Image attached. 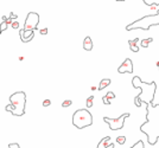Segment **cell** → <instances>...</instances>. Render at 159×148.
Returning a JSON list of instances; mask_svg holds the SVG:
<instances>
[{
	"label": "cell",
	"mask_w": 159,
	"mask_h": 148,
	"mask_svg": "<svg viewBox=\"0 0 159 148\" xmlns=\"http://www.w3.org/2000/svg\"><path fill=\"white\" fill-rule=\"evenodd\" d=\"M26 95L24 91H17L10 96V104L6 105V110L14 116H22L25 114Z\"/></svg>",
	"instance_id": "cell-1"
},
{
	"label": "cell",
	"mask_w": 159,
	"mask_h": 148,
	"mask_svg": "<svg viewBox=\"0 0 159 148\" xmlns=\"http://www.w3.org/2000/svg\"><path fill=\"white\" fill-rule=\"evenodd\" d=\"M72 124L78 129H83L85 127L93 124V116L87 109H78L74 113Z\"/></svg>",
	"instance_id": "cell-2"
},
{
	"label": "cell",
	"mask_w": 159,
	"mask_h": 148,
	"mask_svg": "<svg viewBox=\"0 0 159 148\" xmlns=\"http://www.w3.org/2000/svg\"><path fill=\"white\" fill-rule=\"evenodd\" d=\"M127 117H129V114H128V113H125V114H122V115H121L120 117H118V119L103 117V121L108 123L109 128H110L112 130H119V129H121L122 127H124L125 119H127Z\"/></svg>",
	"instance_id": "cell-3"
},
{
	"label": "cell",
	"mask_w": 159,
	"mask_h": 148,
	"mask_svg": "<svg viewBox=\"0 0 159 148\" xmlns=\"http://www.w3.org/2000/svg\"><path fill=\"white\" fill-rule=\"evenodd\" d=\"M38 23H39L38 13L30 12V13H28V17H26L25 24H24V30H26V31H34L35 29H37Z\"/></svg>",
	"instance_id": "cell-4"
},
{
	"label": "cell",
	"mask_w": 159,
	"mask_h": 148,
	"mask_svg": "<svg viewBox=\"0 0 159 148\" xmlns=\"http://www.w3.org/2000/svg\"><path fill=\"white\" fill-rule=\"evenodd\" d=\"M118 71L120 73H125V72H128V73H132L133 72V63H132V60L129 58H126L124 60V63L119 66Z\"/></svg>",
	"instance_id": "cell-5"
},
{
	"label": "cell",
	"mask_w": 159,
	"mask_h": 148,
	"mask_svg": "<svg viewBox=\"0 0 159 148\" xmlns=\"http://www.w3.org/2000/svg\"><path fill=\"white\" fill-rule=\"evenodd\" d=\"M19 33H20V38L24 43H28L30 40H32V38L35 37V32L34 31H26V30H19Z\"/></svg>",
	"instance_id": "cell-6"
},
{
	"label": "cell",
	"mask_w": 159,
	"mask_h": 148,
	"mask_svg": "<svg viewBox=\"0 0 159 148\" xmlns=\"http://www.w3.org/2000/svg\"><path fill=\"white\" fill-rule=\"evenodd\" d=\"M110 140V138L109 136H106V138H103L100 142H99V145H97V148H114V145L113 143H110V145H108V141Z\"/></svg>",
	"instance_id": "cell-7"
},
{
	"label": "cell",
	"mask_w": 159,
	"mask_h": 148,
	"mask_svg": "<svg viewBox=\"0 0 159 148\" xmlns=\"http://www.w3.org/2000/svg\"><path fill=\"white\" fill-rule=\"evenodd\" d=\"M93 40L90 37H85L84 38V42H83V49L84 50H87V51H90L93 49Z\"/></svg>",
	"instance_id": "cell-8"
},
{
	"label": "cell",
	"mask_w": 159,
	"mask_h": 148,
	"mask_svg": "<svg viewBox=\"0 0 159 148\" xmlns=\"http://www.w3.org/2000/svg\"><path fill=\"white\" fill-rule=\"evenodd\" d=\"M138 42H139V38H134V39H132V40H129V46H131V50L133 51V52H138L139 51V46L137 45L138 44Z\"/></svg>",
	"instance_id": "cell-9"
},
{
	"label": "cell",
	"mask_w": 159,
	"mask_h": 148,
	"mask_svg": "<svg viewBox=\"0 0 159 148\" xmlns=\"http://www.w3.org/2000/svg\"><path fill=\"white\" fill-rule=\"evenodd\" d=\"M109 84H110V79H109V78H104V79H102L101 82H100V85H99V90L104 89L106 86H108Z\"/></svg>",
	"instance_id": "cell-10"
},
{
	"label": "cell",
	"mask_w": 159,
	"mask_h": 148,
	"mask_svg": "<svg viewBox=\"0 0 159 148\" xmlns=\"http://www.w3.org/2000/svg\"><path fill=\"white\" fill-rule=\"evenodd\" d=\"M6 17H3V22H1V24H0V31L1 32H4L6 29H7V26H9V23L6 22Z\"/></svg>",
	"instance_id": "cell-11"
},
{
	"label": "cell",
	"mask_w": 159,
	"mask_h": 148,
	"mask_svg": "<svg viewBox=\"0 0 159 148\" xmlns=\"http://www.w3.org/2000/svg\"><path fill=\"white\" fill-rule=\"evenodd\" d=\"M153 42V38H147V39H143L141 40V48H148V44Z\"/></svg>",
	"instance_id": "cell-12"
},
{
	"label": "cell",
	"mask_w": 159,
	"mask_h": 148,
	"mask_svg": "<svg viewBox=\"0 0 159 148\" xmlns=\"http://www.w3.org/2000/svg\"><path fill=\"white\" fill-rule=\"evenodd\" d=\"M93 103H94V95H91L87 98V108H91Z\"/></svg>",
	"instance_id": "cell-13"
},
{
	"label": "cell",
	"mask_w": 159,
	"mask_h": 148,
	"mask_svg": "<svg viewBox=\"0 0 159 148\" xmlns=\"http://www.w3.org/2000/svg\"><path fill=\"white\" fill-rule=\"evenodd\" d=\"M131 148H145V146H144V142L140 140V141H138V142L134 146H132Z\"/></svg>",
	"instance_id": "cell-14"
},
{
	"label": "cell",
	"mask_w": 159,
	"mask_h": 148,
	"mask_svg": "<svg viewBox=\"0 0 159 148\" xmlns=\"http://www.w3.org/2000/svg\"><path fill=\"white\" fill-rule=\"evenodd\" d=\"M71 104H72V101L71 100H67V101H63L62 107H63V108H65V107H70Z\"/></svg>",
	"instance_id": "cell-15"
},
{
	"label": "cell",
	"mask_w": 159,
	"mask_h": 148,
	"mask_svg": "<svg viewBox=\"0 0 159 148\" xmlns=\"http://www.w3.org/2000/svg\"><path fill=\"white\" fill-rule=\"evenodd\" d=\"M116 142H119L120 145H124L126 142V138L125 136H118L116 138Z\"/></svg>",
	"instance_id": "cell-16"
},
{
	"label": "cell",
	"mask_w": 159,
	"mask_h": 148,
	"mask_svg": "<svg viewBox=\"0 0 159 148\" xmlns=\"http://www.w3.org/2000/svg\"><path fill=\"white\" fill-rule=\"evenodd\" d=\"M102 101H103V104H106V105H109L110 104V100L107 98V96H106V95L102 97Z\"/></svg>",
	"instance_id": "cell-17"
},
{
	"label": "cell",
	"mask_w": 159,
	"mask_h": 148,
	"mask_svg": "<svg viewBox=\"0 0 159 148\" xmlns=\"http://www.w3.org/2000/svg\"><path fill=\"white\" fill-rule=\"evenodd\" d=\"M106 96H107V98L112 100V98H115V94H114L113 91H109V92H108V94H107V95H106Z\"/></svg>",
	"instance_id": "cell-18"
},
{
	"label": "cell",
	"mask_w": 159,
	"mask_h": 148,
	"mask_svg": "<svg viewBox=\"0 0 159 148\" xmlns=\"http://www.w3.org/2000/svg\"><path fill=\"white\" fill-rule=\"evenodd\" d=\"M12 29L18 30V29H19V22H17V20H16V22H13V23H12Z\"/></svg>",
	"instance_id": "cell-19"
},
{
	"label": "cell",
	"mask_w": 159,
	"mask_h": 148,
	"mask_svg": "<svg viewBox=\"0 0 159 148\" xmlns=\"http://www.w3.org/2000/svg\"><path fill=\"white\" fill-rule=\"evenodd\" d=\"M141 103H143V102L140 101V98H139V96H137V97H135V105H137V107H140Z\"/></svg>",
	"instance_id": "cell-20"
},
{
	"label": "cell",
	"mask_w": 159,
	"mask_h": 148,
	"mask_svg": "<svg viewBox=\"0 0 159 148\" xmlns=\"http://www.w3.org/2000/svg\"><path fill=\"white\" fill-rule=\"evenodd\" d=\"M50 104H51V101H50V100H44V101H43V105H44V107H49Z\"/></svg>",
	"instance_id": "cell-21"
},
{
	"label": "cell",
	"mask_w": 159,
	"mask_h": 148,
	"mask_svg": "<svg viewBox=\"0 0 159 148\" xmlns=\"http://www.w3.org/2000/svg\"><path fill=\"white\" fill-rule=\"evenodd\" d=\"M9 148H20V147H19L18 143H10L9 145Z\"/></svg>",
	"instance_id": "cell-22"
},
{
	"label": "cell",
	"mask_w": 159,
	"mask_h": 148,
	"mask_svg": "<svg viewBox=\"0 0 159 148\" xmlns=\"http://www.w3.org/2000/svg\"><path fill=\"white\" fill-rule=\"evenodd\" d=\"M39 32H41V35H48V29H42Z\"/></svg>",
	"instance_id": "cell-23"
},
{
	"label": "cell",
	"mask_w": 159,
	"mask_h": 148,
	"mask_svg": "<svg viewBox=\"0 0 159 148\" xmlns=\"http://www.w3.org/2000/svg\"><path fill=\"white\" fill-rule=\"evenodd\" d=\"M10 18H12V19H18V17L14 14V13H11V17Z\"/></svg>",
	"instance_id": "cell-24"
},
{
	"label": "cell",
	"mask_w": 159,
	"mask_h": 148,
	"mask_svg": "<svg viewBox=\"0 0 159 148\" xmlns=\"http://www.w3.org/2000/svg\"><path fill=\"white\" fill-rule=\"evenodd\" d=\"M91 90L94 91V90H99V88H96V86H91Z\"/></svg>",
	"instance_id": "cell-25"
},
{
	"label": "cell",
	"mask_w": 159,
	"mask_h": 148,
	"mask_svg": "<svg viewBox=\"0 0 159 148\" xmlns=\"http://www.w3.org/2000/svg\"><path fill=\"white\" fill-rule=\"evenodd\" d=\"M116 1H125V0H116Z\"/></svg>",
	"instance_id": "cell-26"
},
{
	"label": "cell",
	"mask_w": 159,
	"mask_h": 148,
	"mask_svg": "<svg viewBox=\"0 0 159 148\" xmlns=\"http://www.w3.org/2000/svg\"><path fill=\"white\" fill-rule=\"evenodd\" d=\"M158 66H159V63H158Z\"/></svg>",
	"instance_id": "cell-27"
}]
</instances>
